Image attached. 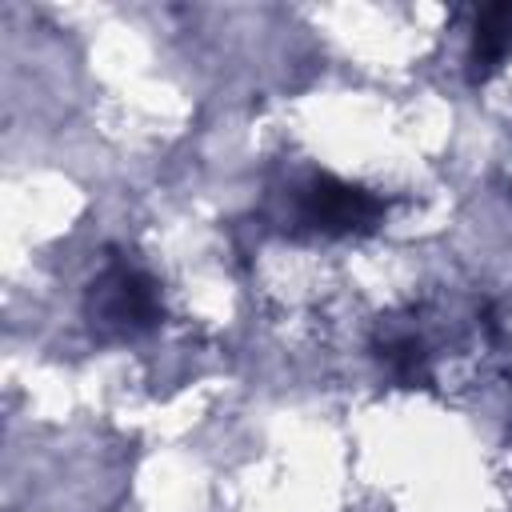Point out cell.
I'll return each mask as SVG.
<instances>
[{"instance_id":"1","label":"cell","mask_w":512,"mask_h":512,"mask_svg":"<svg viewBox=\"0 0 512 512\" xmlns=\"http://www.w3.org/2000/svg\"><path fill=\"white\" fill-rule=\"evenodd\" d=\"M380 212V204L360 192V188H348V184H336V180H320L312 192H308V216L316 220V228L324 232H352V228H364L372 224Z\"/></svg>"},{"instance_id":"2","label":"cell","mask_w":512,"mask_h":512,"mask_svg":"<svg viewBox=\"0 0 512 512\" xmlns=\"http://www.w3.org/2000/svg\"><path fill=\"white\" fill-rule=\"evenodd\" d=\"M508 44H512V8H488L476 24V56H472L480 76L500 64Z\"/></svg>"}]
</instances>
